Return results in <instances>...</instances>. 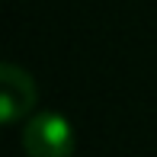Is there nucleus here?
Here are the masks:
<instances>
[{
    "label": "nucleus",
    "instance_id": "obj_1",
    "mask_svg": "<svg viewBox=\"0 0 157 157\" xmlns=\"http://www.w3.org/2000/svg\"><path fill=\"white\" fill-rule=\"evenodd\" d=\"M23 147L32 157H64L74 151V132L58 112H39L26 122Z\"/></svg>",
    "mask_w": 157,
    "mask_h": 157
},
{
    "label": "nucleus",
    "instance_id": "obj_2",
    "mask_svg": "<svg viewBox=\"0 0 157 157\" xmlns=\"http://www.w3.org/2000/svg\"><path fill=\"white\" fill-rule=\"evenodd\" d=\"M35 106V83L16 64H3L0 67V119L6 125L23 119Z\"/></svg>",
    "mask_w": 157,
    "mask_h": 157
}]
</instances>
